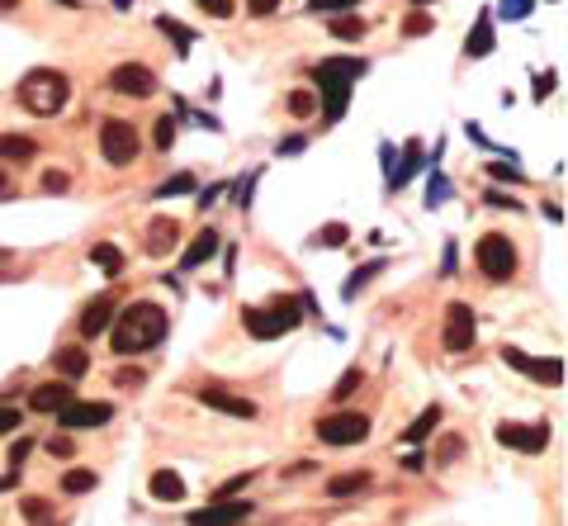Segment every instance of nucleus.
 <instances>
[{"label":"nucleus","instance_id":"obj_1","mask_svg":"<svg viewBox=\"0 0 568 526\" xmlns=\"http://www.w3.org/2000/svg\"><path fill=\"white\" fill-rule=\"evenodd\" d=\"M114 327V341L109 347L119 351V356H142V351H152L157 341L166 337V308L152 304V299H138V304H128L119 323H109Z\"/></svg>","mask_w":568,"mask_h":526},{"label":"nucleus","instance_id":"obj_2","mask_svg":"<svg viewBox=\"0 0 568 526\" xmlns=\"http://www.w3.org/2000/svg\"><path fill=\"white\" fill-rule=\"evenodd\" d=\"M317 86H323V95H327V105H323V114H327V124H337L341 114H346V95H350V86L365 76V62L360 57H327V62H317Z\"/></svg>","mask_w":568,"mask_h":526},{"label":"nucleus","instance_id":"obj_3","mask_svg":"<svg viewBox=\"0 0 568 526\" xmlns=\"http://www.w3.org/2000/svg\"><path fill=\"white\" fill-rule=\"evenodd\" d=\"M66 95H72V81H66L62 72H53V67H39V72H29L20 81V105L29 114H39V119H53V114H62Z\"/></svg>","mask_w":568,"mask_h":526},{"label":"nucleus","instance_id":"obj_4","mask_svg":"<svg viewBox=\"0 0 568 526\" xmlns=\"http://www.w3.org/2000/svg\"><path fill=\"white\" fill-rule=\"evenodd\" d=\"M298 318H304V308H298L294 299H271L265 308H246V314H242L246 332H252L256 341H275L280 332L298 327Z\"/></svg>","mask_w":568,"mask_h":526},{"label":"nucleus","instance_id":"obj_5","mask_svg":"<svg viewBox=\"0 0 568 526\" xmlns=\"http://www.w3.org/2000/svg\"><path fill=\"white\" fill-rule=\"evenodd\" d=\"M99 152L109 167H133L138 161V128L128 119H105L99 124Z\"/></svg>","mask_w":568,"mask_h":526},{"label":"nucleus","instance_id":"obj_6","mask_svg":"<svg viewBox=\"0 0 568 526\" xmlns=\"http://www.w3.org/2000/svg\"><path fill=\"white\" fill-rule=\"evenodd\" d=\"M478 271L488 280H512L516 275V246L503 233H483L478 237Z\"/></svg>","mask_w":568,"mask_h":526},{"label":"nucleus","instance_id":"obj_7","mask_svg":"<svg viewBox=\"0 0 568 526\" xmlns=\"http://www.w3.org/2000/svg\"><path fill=\"white\" fill-rule=\"evenodd\" d=\"M317 436H323L327 446H356V441L370 436V418L341 408V413H331V418H317Z\"/></svg>","mask_w":568,"mask_h":526},{"label":"nucleus","instance_id":"obj_8","mask_svg":"<svg viewBox=\"0 0 568 526\" xmlns=\"http://www.w3.org/2000/svg\"><path fill=\"white\" fill-rule=\"evenodd\" d=\"M474 337H478L474 308L455 299V304H450V308H445V332H441V341H445V351H450V356L469 351V347H474Z\"/></svg>","mask_w":568,"mask_h":526},{"label":"nucleus","instance_id":"obj_9","mask_svg":"<svg viewBox=\"0 0 568 526\" xmlns=\"http://www.w3.org/2000/svg\"><path fill=\"white\" fill-rule=\"evenodd\" d=\"M503 360L512 370H521V375H530L536 384H564V360H540V356H526V351H516V347H507L503 351Z\"/></svg>","mask_w":568,"mask_h":526},{"label":"nucleus","instance_id":"obj_10","mask_svg":"<svg viewBox=\"0 0 568 526\" xmlns=\"http://www.w3.org/2000/svg\"><path fill=\"white\" fill-rule=\"evenodd\" d=\"M109 86L119 95H133V100H147V95L157 91V76H152V67H142V62H124V67L109 72Z\"/></svg>","mask_w":568,"mask_h":526},{"label":"nucleus","instance_id":"obj_11","mask_svg":"<svg viewBox=\"0 0 568 526\" xmlns=\"http://www.w3.org/2000/svg\"><path fill=\"white\" fill-rule=\"evenodd\" d=\"M497 441H503V446H512V451H521V455H540V451L549 446V427H545V422H536V427L503 422V427H497Z\"/></svg>","mask_w":568,"mask_h":526},{"label":"nucleus","instance_id":"obj_12","mask_svg":"<svg viewBox=\"0 0 568 526\" xmlns=\"http://www.w3.org/2000/svg\"><path fill=\"white\" fill-rule=\"evenodd\" d=\"M109 418H114V403H66L57 413V422L72 427V432L76 427H105Z\"/></svg>","mask_w":568,"mask_h":526},{"label":"nucleus","instance_id":"obj_13","mask_svg":"<svg viewBox=\"0 0 568 526\" xmlns=\"http://www.w3.org/2000/svg\"><path fill=\"white\" fill-rule=\"evenodd\" d=\"M199 403L219 408V413H228V418H256V403H252V399H237V393H228V389H219V384H204V389H199Z\"/></svg>","mask_w":568,"mask_h":526},{"label":"nucleus","instance_id":"obj_14","mask_svg":"<svg viewBox=\"0 0 568 526\" xmlns=\"http://www.w3.org/2000/svg\"><path fill=\"white\" fill-rule=\"evenodd\" d=\"M246 513H252V503H213V507L190 513V526H237L246 522Z\"/></svg>","mask_w":568,"mask_h":526},{"label":"nucleus","instance_id":"obj_15","mask_svg":"<svg viewBox=\"0 0 568 526\" xmlns=\"http://www.w3.org/2000/svg\"><path fill=\"white\" fill-rule=\"evenodd\" d=\"M176 242H180V223L176 219H152V223H147V233H142V246L152 256L176 252Z\"/></svg>","mask_w":568,"mask_h":526},{"label":"nucleus","instance_id":"obj_16","mask_svg":"<svg viewBox=\"0 0 568 526\" xmlns=\"http://www.w3.org/2000/svg\"><path fill=\"white\" fill-rule=\"evenodd\" d=\"M66 403H72V384H66V380L39 384V389L29 393V408H33V413H62Z\"/></svg>","mask_w":568,"mask_h":526},{"label":"nucleus","instance_id":"obj_17","mask_svg":"<svg viewBox=\"0 0 568 526\" xmlns=\"http://www.w3.org/2000/svg\"><path fill=\"white\" fill-rule=\"evenodd\" d=\"M109 323H114V294H99V299L86 304V314H81V337H99Z\"/></svg>","mask_w":568,"mask_h":526},{"label":"nucleus","instance_id":"obj_18","mask_svg":"<svg viewBox=\"0 0 568 526\" xmlns=\"http://www.w3.org/2000/svg\"><path fill=\"white\" fill-rule=\"evenodd\" d=\"M374 484L370 470H350V474H337V479H327V493L331 498H356V493H365Z\"/></svg>","mask_w":568,"mask_h":526},{"label":"nucleus","instance_id":"obj_19","mask_svg":"<svg viewBox=\"0 0 568 526\" xmlns=\"http://www.w3.org/2000/svg\"><path fill=\"white\" fill-rule=\"evenodd\" d=\"M33 152H39V142L24 138V134H0V161H33Z\"/></svg>","mask_w":568,"mask_h":526},{"label":"nucleus","instance_id":"obj_20","mask_svg":"<svg viewBox=\"0 0 568 526\" xmlns=\"http://www.w3.org/2000/svg\"><path fill=\"white\" fill-rule=\"evenodd\" d=\"M213 252H219V233H213V228H204V233L194 237V246H190V252L180 256V266H185V271H199V266H204V261H209Z\"/></svg>","mask_w":568,"mask_h":526},{"label":"nucleus","instance_id":"obj_21","mask_svg":"<svg viewBox=\"0 0 568 526\" xmlns=\"http://www.w3.org/2000/svg\"><path fill=\"white\" fill-rule=\"evenodd\" d=\"M147 488H152L157 503H180V498H185V484H180V474H171V470H157Z\"/></svg>","mask_w":568,"mask_h":526},{"label":"nucleus","instance_id":"obj_22","mask_svg":"<svg viewBox=\"0 0 568 526\" xmlns=\"http://www.w3.org/2000/svg\"><path fill=\"white\" fill-rule=\"evenodd\" d=\"M86 366H90V360H86V351H81V347H66V351H57V375H62L66 384H72V380H81V375H86Z\"/></svg>","mask_w":568,"mask_h":526},{"label":"nucleus","instance_id":"obj_23","mask_svg":"<svg viewBox=\"0 0 568 526\" xmlns=\"http://www.w3.org/2000/svg\"><path fill=\"white\" fill-rule=\"evenodd\" d=\"M90 266H99L105 275H119L124 271V252H119V246H109V242H95L90 246Z\"/></svg>","mask_w":568,"mask_h":526},{"label":"nucleus","instance_id":"obj_24","mask_svg":"<svg viewBox=\"0 0 568 526\" xmlns=\"http://www.w3.org/2000/svg\"><path fill=\"white\" fill-rule=\"evenodd\" d=\"M464 53H469V57H488L493 53V20H488V14L478 20V29L469 34V43H464Z\"/></svg>","mask_w":568,"mask_h":526},{"label":"nucleus","instance_id":"obj_25","mask_svg":"<svg viewBox=\"0 0 568 526\" xmlns=\"http://www.w3.org/2000/svg\"><path fill=\"white\" fill-rule=\"evenodd\" d=\"M436 422H441V408H426V413H422V418H417V422L408 427V432H403V441H408V446H417V441H426L431 432H436Z\"/></svg>","mask_w":568,"mask_h":526},{"label":"nucleus","instance_id":"obj_26","mask_svg":"<svg viewBox=\"0 0 568 526\" xmlns=\"http://www.w3.org/2000/svg\"><path fill=\"white\" fill-rule=\"evenodd\" d=\"M331 34L346 39V43H356V39H365V20H360V14H331Z\"/></svg>","mask_w":568,"mask_h":526},{"label":"nucleus","instance_id":"obj_27","mask_svg":"<svg viewBox=\"0 0 568 526\" xmlns=\"http://www.w3.org/2000/svg\"><path fill=\"white\" fill-rule=\"evenodd\" d=\"M90 488H95V474L90 470H72L62 479V493H72V498H81V493H90Z\"/></svg>","mask_w":568,"mask_h":526},{"label":"nucleus","instance_id":"obj_28","mask_svg":"<svg viewBox=\"0 0 568 526\" xmlns=\"http://www.w3.org/2000/svg\"><path fill=\"white\" fill-rule=\"evenodd\" d=\"M190 190H194V176H190V171H180V176L166 180V185H161L157 194H166V200H171V194H190Z\"/></svg>","mask_w":568,"mask_h":526},{"label":"nucleus","instance_id":"obj_29","mask_svg":"<svg viewBox=\"0 0 568 526\" xmlns=\"http://www.w3.org/2000/svg\"><path fill=\"white\" fill-rule=\"evenodd\" d=\"M346 237H350L346 223H327L323 233H317V246H346Z\"/></svg>","mask_w":568,"mask_h":526},{"label":"nucleus","instance_id":"obj_30","mask_svg":"<svg viewBox=\"0 0 568 526\" xmlns=\"http://www.w3.org/2000/svg\"><path fill=\"white\" fill-rule=\"evenodd\" d=\"M157 24H161V29H166V34H171V39L180 43V47H190V39H194V34H190V29H185V24H180V20H171V14H161V20H157Z\"/></svg>","mask_w":568,"mask_h":526},{"label":"nucleus","instance_id":"obj_31","mask_svg":"<svg viewBox=\"0 0 568 526\" xmlns=\"http://www.w3.org/2000/svg\"><path fill=\"white\" fill-rule=\"evenodd\" d=\"M199 10L213 14V20H232V14H237V5H232V0H199Z\"/></svg>","mask_w":568,"mask_h":526},{"label":"nucleus","instance_id":"obj_32","mask_svg":"<svg viewBox=\"0 0 568 526\" xmlns=\"http://www.w3.org/2000/svg\"><path fill=\"white\" fill-rule=\"evenodd\" d=\"M24 517H29L33 526H47V517H53V513H47L43 498H24Z\"/></svg>","mask_w":568,"mask_h":526},{"label":"nucleus","instance_id":"obj_33","mask_svg":"<svg viewBox=\"0 0 568 526\" xmlns=\"http://www.w3.org/2000/svg\"><path fill=\"white\" fill-rule=\"evenodd\" d=\"M10 432H20V408H0V436H10Z\"/></svg>","mask_w":568,"mask_h":526},{"label":"nucleus","instance_id":"obj_34","mask_svg":"<svg viewBox=\"0 0 568 526\" xmlns=\"http://www.w3.org/2000/svg\"><path fill=\"white\" fill-rule=\"evenodd\" d=\"M360 380H365L360 370H346L341 380H337V399H346V393H356V389H360Z\"/></svg>","mask_w":568,"mask_h":526},{"label":"nucleus","instance_id":"obj_35","mask_svg":"<svg viewBox=\"0 0 568 526\" xmlns=\"http://www.w3.org/2000/svg\"><path fill=\"white\" fill-rule=\"evenodd\" d=\"M289 109L298 114V119H304V114H313V95H308V91H294V95H289Z\"/></svg>","mask_w":568,"mask_h":526},{"label":"nucleus","instance_id":"obj_36","mask_svg":"<svg viewBox=\"0 0 568 526\" xmlns=\"http://www.w3.org/2000/svg\"><path fill=\"white\" fill-rule=\"evenodd\" d=\"M66 185H72V176H66V171H47L43 176V190H53V194H62Z\"/></svg>","mask_w":568,"mask_h":526},{"label":"nucleus","instance_id":"obj_37","mask_svg":"<svg viewBox=\"0 0 568 526\" xmlns=\"http://www.w3.org/2000/svg\"><path fill=\"white\" fill-rule=\"evenodd\" d=\"M403 34H431V20H426V14H408V24H403Z\"/></svg>","mask_w":568,"mask_h":526},{"label":"nucleus","instance_id":"obj_38","mask_svg":"<svg viewBox=\"0 0 568 526\" xmlns=\"http://www.w3.org/2000/svg\"><path fill=\"white\" fill-rule=\"evenodd\" d=\"M503 14H507V20H526V14H530V0H503Z\"/></svg>","mask_w":568,"mask_h":526},{"label":"nucleus","instance_id":"obj_39","mask_svg":"<svg viewBox=\"0 0 568 526\" xmlns=\"http://www.w3.org/2000/svg\"><path fill=\"white\" fill-rule=\"evenodd\" d=\"M171 142H176V124H171V119H161V124H157V147L166 152Z\"/></svg>","mask_w":568,"mask_h":526},{"label":"nucleus","instance_id":"obj_40","mask_svg":"<svg viewBox=\"0 0 568 526\" xmlns=\"http://www.w3.org/2000/svg\"><path fill=\"white\" fill-rule=\"evenodd\" d=\"M356 0H313V10H327V14H346Z\"/></svg>","mask_w":568,"mask_h":526},{"label":"nucleus","instance_id":"obj_41","mask_svg":"<svg viewBox=\"0 0 568 526\" xmlns=\"http://www.w3.org/2000/svg\"><path fill=\"white\" fill-rule=\"evenodd\" d=\"M114 384H124V389H138V384H142V370H119V375H114Z\"/></svg>","mask_w":568,"mask_h":526},{"label":"nucleus","instance_id":"obj_42","mask_svg":"<svg viewBox=\"0 0 568 526\" xmlns=\"http://www.w3.org/2000/svg\"><path fill=\"white\" fill-rule=\"evenodd\" d=\"M559 86V81H555V72H545V76H536V100H545V95L549 91H555Z\"/></svg>","mask_w":568,"mask_h":526},{"label":"nucleus","instance_id":"obj_43","mask_svg":"<svg viewBox=\"0 0 568 526\" xmlns=\"http://www.w3.org/2000/svg\"><path fill=\"white\" fill-rule=\"evenodd\" d=\"M460 451H464V441H460V436H445V441H441V460H455Z\"/></svg>","mask_w":568,"mask_h":526},{"label":"nucleus","instance_id":"obj_44","mask_svg":"<svg viewBox=\"0 0 568 526\" xmlns=\"http://www.w3.org/2000/svg\"><path fill=\"white\" fill-rule=\"evenodd\" d=\"M246 10H252V14H275L280 0H246Z\"/></svg>","mask_w":568,"mask_h":526},{"label":"nucleus","instance_id":"obj_45","mask_svg":"<svg viewBox=\"0 0 568 526\" xmlns=\"http://www.w3.org/2000/svg\"><path fill=\"white\" fill-rule=\"evenodd\" d=\"M29 446H33L29 436H20V441H14V446H10V465H20V460L29 455Z\"/></svg>","mask_w":568,"mask_h":526},{"label":"nucleus","instance_id":"obj_46","mask_svg":"<svg viewBox=\"0 0 568 526\" xmlns=\"http://www.w3.org/2000/svg\"><path fill=\"white\" fill-rule=\"evenodd\" d=\"M246 484H252V470H246V474H237V479H228L219 493H223V498H228V493H237V488H246Z\"/></svg>","mask_w":568,"mask_h":526},{"label":"nucleus","instance_id":"obj_47","mask_svg":"<svg viewBox=\"0 0 568 526\" xmlns=\"http://www.w3.org/2000/svg\"><path fill=\"white\" fill-rule=\"evenodd\" d=\"M47 451H53V455H72V441H66V436H53V441H47Z\"/></svg>","mask_w":568,"mask_h":526},{"label":"nucleus","instance_id":"obj_48","mask_svg":"<svg viewBox=\"0 0 568 526\" xmlns=\"http://www.w3.org/2000/svg\"><path fill=\"white\" fill-rule=\"evenodd\" d=\"M493 176H497V180H521V171H516V167H507V161H497V167H493Z\"/></svg>","mask_w":568,"mask_h":526},{"label":"nucleus","instance_id":"obj_49","mask_svg":"<svg viewBox=\"0 0 568 526\" xmlns=\"http://www.w3.org/2000/svg\"><path fill=\"white\" fill-rule=\"evenodd\" d=\"M412 5H417V10H426V5H436V0H412Z\"/></svg>","mask_w":568,"mask_h":526},{"label":"nucleus","instance_id":"obj_50","mask_svg":"<svg viewBox=\"0 0 568 526\" xmlns=\"http://www.w3.org/2000/svg\"><path fill=\"white\" fill-rule=\"evenodd\" d=\"M14 5H20V0H0V10H14Z\"/></svg>","mask_w":568,"mask_h":526},{"label":"nucleus","instance_id":"obj_51","mask_svg":"<svg viewBox=\"0 0 568 526\" xmlns=\"http://www.w3.org/2000/svg\"><path fill=\"white\" fill-rule=\"evenodd\" d=\"M114 5H119V10H128V5H133V0H114Z\"/></svg>","mask_w":568,"mask_h":526},{"label":"nucleus","instance_id":"obj_52","mask_svg":"<svg viewBox=\"0 0 568 526\" xmlns=\"http://www.w3.org/2000/svg\"><path fill=\"white\" fill-rule=\"evenodd\" d=\"M0 190H5V171H0Z\"/></svg>","mask_w":568,"mask_h":526},{"label":"nucleus","instance_id":"obj_53","mask_svg":"<svg viewBox=\"0 0 568 526\" xmlns=\"http://www.w3.org/2000/svg\"><path fill=\"white\" fill-rule=\"evenodd\" d=\"M549 5H555V0H549Z\"/></svg>","mask_w":568,"mask_h":526}]
</instances>
